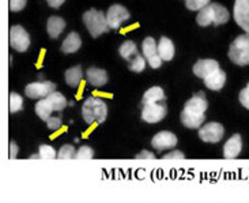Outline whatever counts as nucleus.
Wrapping results in <instances>:
<instances>
[{
  "label": "nucleus",
  "mask_w": 249,
  "mask_h": 203,
  "mask_svg": "<svg viewBox=\"0 0 249 203\" xmlns=\"http://www.w3.org/2000/svg\"><path fill=\"white\" fill-rule=\"evenodd\" d=\"M206 111H207V100H206L204 93L200 92L185 102L181 115H180L181 123L187 129H200L206 119L204 116Z\"/></svg>",
  "instance_id": "f257e3e1"
},
{
  "label": "nucleus",
  "mask_w": 249,
  "mask_h": 203,
  "mask_svg": "<svg viewBox=\"0 0 249 203\" xmlns=\"http://www.w3.org/2000/svg\"><path fill=\"white\" fill-rule=\"evenodd\" d=\"M82 116H83V120L88 124L104 123L107 120V116H108V105L102 98L89 97L88 100L83 102Z\"/></svg>",
  "instance_id": "f03ea898"
},
{
  "label": "nucleus",
  "mask_w": 249,
  "mask_h": 203,
  "mask_svg": "<svg viewBox=\"0 0 249 203\" xmlns=\"http://www.w3.org/2000/svg\"><path fill=\"white\" fill-rule=\"evenodd\" d=\"M83 22L88 27L89 33L91 34L94 38H97L98 36H101L102 33H107L109 29L108 20H107V17L104 15L102 11H98V10H89L86 13L83 14Z\"/></svg>",
  "instance_id": "7ed1b4c3"
},
{
  "label": "nucleus",
  "mask_w": 249,
  "mask_h": 203,
  "mask_svg": "<svg viewBox=\"0 0 249 203\" xmlns=\"http://www.w3.org/2000/svg\"><path fill=\"white\" fill-rule=\"evenodd\" d=\"M10 47L18 52H26L30 47V36L20 25H15L10 29Z\"/></svg>",
  "instance_id": "20e7f679"
},
{
  "label": "nucleus",
  "mask_w": 249,
  "mask_h": 203,
  "mask_svg": "<svg viewBox=\"0 0 249 203\" xmlns=\"http://www.w3.org/2000/svg\"><path fill=\"white\" fill-rule=\"evenodd\" d=\"M168 107L163 102H157V104H144L142 109V119L146 123L154 124V123L161 122L162 119L166 116Z\"/></svg>",
  "instance_id": "39448f33"
},
{
  "label": "nucleus",
  "mask_w": 249,
  "mask_h": 203,
  "mask_svg": "<svg viewBox=\"0 0 249 203\" xmlns=\"http://www.w3.org/2000/svg\"><path fill=\"white\" fill-rule=\"evenodd\" d=\"M54 90H56V85L52 82H34V83H29L25 88V93L32 100H37V98L42 100L54 93Z\"/></svg>",
  "instance_id": "423d86ee"
},
{
  "label": "nucleus",
  "mask_w": 249,
  "mask_h": 203,
  "mask_svg": "<svg viewBox=\"0 0 249 203\" xmlns=\"http://www.w3.org/2000/svg\"><path fill=\"white\" fill-rule=\"evenodd\" d=\"M225 135V129L222 124L215 122L207 123L200 127L199 131V136L203 142L206 143H218Z\"/></svg>",
  "instance_id": "0eeeda50"
},
{
  "label": "nucleus",
  "mask_w": 249,
  "mask_h": 203,
  "mask_svg": "<svg viewBox=\"0 0 249 203\" xmlns=\"http://www.w3.org/2000/svg\"><path fill=\"white\" fill-rule=\"evenodd\" d=\"M129 19V13L125 7L120 4H113L109 7L108 13H107V20L110 29H119L124 20Z\"/></svg>",
  "instance_id": "6e6552de"
},
{
  "label": "nucleus",
  "mask_w": 249,
  "mask_h": 203,
  "mask_svg": "<svg viewBox=\"0 0 249 203\" xmlns=\"http://www.w3.org/2000/svg\"><path fill=\"white\" fill-rule=\"evenodd\" d=\"M233 14L237 25L249 34V0H236Z\"/></svg>",
  "instance_id": "1a4fd4ad"
},
{
  "label": "nucleus",
  "mask_w": 249,
  "mask_h": 203,
  "mask_svg": "<svg viewBox=\"0 0 249 203\" xmlns=\"http://www.w3.org/2000/svg\"><path fill=\"white\" fill-rule=\"evenodd\" d=\"M176 145H177V136L170 131H161L155 134L154 138L151 139V146L157 150L175 149Z\"/></svg>",
  "instance_id": "9d476101"
},
{
  "label": "nucleus",
  "mask_w": 249,
  "mask_h": 203,
  "mask_svg": "<svg viewBox=\"0 0 249 203\" xmlns=\"http://www.w3.org/2000/svg\"><path fill=\"white\" fill-rule=\"evenodd\" d=\"M219 70V63L213 59H206V60L196 61L194 66V74L202 79H206L207 76Z\"/></svg>",
  "instance_id": "9b49d317"
},
{
  "label": "nucleus",
  "mask_w": 249,
  "mask_h": 203,
  "mask_svg": "<svg viewBox=\"0 0 249 203\" xmlns=\"http://www.w3.org/2000/svg\"><path fill=\"white\" fill-rule=\"evenodd\" d=\"M241 149H243V139H241V135L234 134V135L229 138L226 141V143L223 145V157L228 158V160L236 158V157L240 156Z\"/></svg>",
  "instance_id": "f8f14e48"
},
{
  "label": "nucleus",
  "mask_w": 249,
  "mask_h": 203,
  "mask_svg": "<svg viewBox=\"0 0 249 203\" xmlns=\"http://www.w3.org/2000/svg\"><path fill=\"white\" fill-rule=\"evenodd\" d=\"M86 78H88L89 83L91 86H95V88L104 86L108 82V74H107V71L97 67L89 68L88 73H86Z\"/></svg>",
  "instance_id": "ddd939ff"
},
{
  "label": "nucleus",
  "mask_w": 249,
  "mask_h": 203,
  "mask_svg": "<svg viewBox=\"0 0 249 203\" xmlns=\"http://www.w3.org/2000/svg\"><path fill=\"white\" fill-rule=\"evenodd\" d=\"M225 82H226V74L223 73L222 70L219 68L218 71L213 73V74L207 76L204 79V85L210 89V90H221L225 86Z\"/></svg>",
  "instance_id": "4468645a"
},
{
  "label": "nucleus",
  "mask_w": 249,
  "mask_h": 203,
  "mask_svg": "<svg viewBox=\"0 0 249 203\" xmlns=\"http://www.w3.org/2000/svg\"><path fill=\"white\" fill-rule=\"evenodd\" d=\"M158 55L162 59V61H169L173 59L175 56V45L172 40H169L168 37H161V40L158 42Z\"/></svg>",
  "instance_id": "2eb2a0df"
},
{
  "label": "nucleus",
  "mask_w": 249,
  "mask_h": 203,
  "mask_svg": "<svg viewBox=\"0 0 249 203\" xmlns=\"http://www.w3.org/2000/svg\"><path fill=\"white\" fill-rule=\"evenodd\" d=\"M47 29H48V34L52 37V38H57L63 30L66 29V20L60 18V17H51L48 19L47 23Z\"/></svg>",
  "instance_id": "dca6fc26"
},
{
  "label": "nucleus",
  "mask_w": 249,
  "mask_h": 203,
  "mask_svg": "<svg viewBox=\"0 0 249 203\" xmlns=\"http://www.w3.org/2000/svg\"><path fill=\"white\" fill-rule=\"evenodd\" d=\"M82 45V40L81 37H79V34L75 33H70L66 37V40L63 41V45H61V51L64 52V54H74L76 52Z\"/></svg>",
  "instance_id": "f3484780"
},
{
  "label": "nucleus",
  "mask_w": 249,
  "mask_h": 203,
  "mask_svg": "<svg viewBox=\"0 0 249 203\" xmlns=\"http://www.w3.org/2000/svg\"><path fill=\"white\" fill-rule=\"evenodd\" d=\"M229 57L230 60L233 61L237 66H248L249 64V49L244 51V49H237L233 45H230L229 49Z\"/></svg>",
  "instance_id": "a211bd4d"
},
{
  "label": "nucleus",
  "mask_w": 249,
  "mask_h": 203,
  "mask_svg": "<svg viewBox=\"0 0 249 203\" xmlns=\"http://www.w3.org/2000/svg\"><path fill=\"white\" fill-rule=\"evenodd\" d=\"M82 67L81 66H75V67L68 68L66 71V82H67L68 86L71 88H78L79 83L82 81Z\"/></svg>",
  "instance_id": "6ab92c4d"
},
{
  "label": "nucleus",
  "mask_w": 249,
  "mask_h": 203,
  "mask_svg": "<svg viewBox=\"0 0 249 203\" xmlns=\"http://www.w3.org/2000/svg\"><path fill=\"white\" fill-rule=\"evenodd\" d=\"M211 8L214 14V25L219 26L229 20V11L219 3H211Z\"/></svg>",
  "instance_id": "aec40b11"
},
{
  "label": "nucleus",
  "mask_w": 249,
  "mask_h": 203,
  "mask_svg": "<svg viewBox=\"0 0 249 203\" xmlns=\"http://www.w3.org/2000/svg\"><path fill=\"white\" fill-rule=\"evenodd\" d=\"M163 100H165V93L158 86L150 88L143 95V104H157V102H161Z\"/></svg>",
  "instance_id": "412c9836"
},
{
  "label": "nucleus",
  "mask_w": 249,
  "mask_h": 203,
  "mask_svg": "<svg viewBox=\"0 0 249 203\" xmlns=\"http://www.w3.org/2000/svg\"><path fill=\"white\" fill-rule=\"evenodd\" d=\"M52 112H54V111L47 98H42V100H40V101L36 104V113H37V116L40 117L41 120L48 122V119L52 117V116H51L52 115Z\"/></svg>",
  "instance_id": "4be33fe9"
},
{
  "label": "nucleus",
  "mask_w": 249,
  "mask_h": 203,
  "mask_svg": "<svg viewBox=\"0 0 249 203\" xmlns=\"http://www.w3.org/2000/svg\"><path fill=\"white\" fill-rule=\"evenodd\" d=\"M142 48H143V55L146 56L147 61L153 60L154 57L160 56L158 55V47H157V42L153 37H147L143 40V44H142Z\"/></svg>",
  "instance_id": "5701e85b"
},
{
  "label": "nucleus",
  "mask_w": 249,
  "mask_h": 203,
  "mask_svg": "<svg viewBox=\"0 0 249 203\" xmlns=\"http://www.w3.org/2000/svg\"><path fill=\"white\" fill-rule=\"evenodd\" d=\"M196 22L197 25L200 26H209L211 23H214V14H213V8H211V4H209L207 7L202 8L197 17H196Z\"/></svg>",
  "instance_id": "b1692460"
},
{
  "label": "nucleus",
  "mask_w": 249,
  "mask_h": 203,
  "mask_svg": "<svg viewBox=\"0 0 249 203\" xmlns=\"http://www.w3.org/2000/svg\"><path fill=\"white\" fill-rule=\"evenodd\" d=\"M47 100L49 101V104L52 105V108H53L54 112H61L63 109L67 107V100H66V97L61 94V93H57V92H54L51 95H48Z\"/></svg>",
  "instance_id": "393cba45"
},
{
  "label": "nucleus",
  "mask_w": 249,
  "mask_h": 203,
  "mask_svg": "<svg viewBox=\"0 0 249 203\" xmlns=\"http://www.w3.org/2000/svg\"><path fill=\"white\" fill-rule=\"evenodd\" d=\"M119 52H120V56H122L123 59H125V60H131L132 56H138V49H136V45H135L134 41L123 42Z\"/></svg>",
  "instance_id": "a878e982"
},
{
  "label": "nucleus",
  "mask_w": 249,
  "mask_h": 203,
  "mask_svg": "<svg viewBox=\"0 0 249 203\" xmlns=\"http://www.w3.org/2000/svg\"><path fill=\"white\" fill-rule=\"evenodd\" d=\"M8 105H10V112L11 113L19 112L20 109L23 108V98H22V95H19L18 93H10Z\"/></svg>",
  "instance_id": "bb28decb"
},
{
  "label": "nucleus",
  "mask_w": 249,
  "mask_h": 203,
  "mask_svg": "<svg viewBox=\"0 0 249 203\" xmlns=\"http://www.w3.org/2000/svg\"><path fill=\"white\" fill-rule=\"evenodd\" d=\"M59 158L60 160H74L76 158V151H75L74 146L71 145H64L61 146V149L59 150Z\"/></svg>",
  "instance_id": "cd10ccee"
},
{
  "label": "nucleus",
  "mask_w": 249,
  "mask_h": 203,
  "mask_svg": "<svg viewBox=\"0 0 249 203\" xmlns=\"http://www.w3.org/2000/svg\"><path fill=\"white\" fill-rule=\"evenodd\" d=\"M211 0H185V6L191 11H200L202 8L207 7Z\"/></svg>",
  "instance_id": "c85d7f7f"
},
{
  "label": "nucleus",
  "mask_w": 249,
  "mask_h": 203,
  "mask_svg": "<svg viewBox=\"0 0 249 203\" xmlns=\"http://www.w3.org/2000/svg\"><path fill=\"white\" fill-rule=\"evenodd\" d=\"M38 154L42 160H53L57 156L53 148L49 145H41L40 149H38Z\"/></svg>",
  "instance_id": "c756f323"
},
{
  "label": "nucleus",
  "mask_w": 249,
  "mask_h": 203,
  "mask_svg": "<svg viewBox=\"0 0 249 203\" xmlns=\"http://www.w3.org/2000/svg\"><path fill=\"white\" fill-rule=\"evenodd\" d=\"M233 47L237 49H244V51H248L249 49V34H241L238 36L236 40L233 41L231 44Z\"/></svg>",
  "instance_id": "7c9ffc66"
},
{
  "label": "nucleus",
  "mask_w": 249,
  "mask_h": 203,
  "mask_svg": "<svg viewBox=\"0 0 249 203\" xmlns=\"http://www.w3.org/2000/svg\"><path fill=\"white\" fill-rule=\"evenodd\" d=\"M94 156V151L90 146H81L76 151V158L75 160H90Z\"/></svg>",
  "instance_id": "2f4dec72"
},
{
  "label": "nucleus",
  "mask_w": 249,
  "mask_h": 203,
  "mask_svg": "<svg viewBox=\"0 0 249 203\" xmlns=\"http://www.w3.org/2000/svg\"><path fill=\"white\" fill-rule=\"evenodd\" d=\"M146 67V60L143 56H135V59L131 60V70L135 71V73H142L143 70Z\"/></svg>",
  "instance_id": "473e14b6"
},
{
  "label": "nucleus",
  "mask_w": 249,
  "mask_h": 203,
  "mask_svg": "<svg viewBox=\"0 0 249 203\" xmlns=\"http://www.w3.org/2000/svg\"><path fill=\"white\" fill-rule=\"evenodd\" d=\"M238 100H240V102H241V105H243L244 108L249 109V83L247 85V88H244L240 92Z\"/></svg>",
  "instance_id": "72a5a7b5"
},
{
  "label": "nucleus",
  "mask_w": 249,
  "mask_h": 203,
  "mask_svg": "<svg viewBox=\"0 0 249 203\" xmlns=\"http://www.w3.org/2000/svg\"><path fill=\"white\" fill-rule=\"evenodd\" d=\"M47 126L49 129L56 131V129H59L61 127V119L60 117H54V116H52V117H49V119H48Z\"/></svg>",
  "instance_id": "f704fd0d"
},
{
  "label": "nucleus",
  "mask_w": 249,
  "mask_h": 203,
  "mask_svg": "<svg viewBox=\"0 0 249 203\" xmlns=\"http://www.w3.org/2000/svg\"><path fill=\"white\" fill-rule=\"evenodd\" d=\"M26 6V0H10V10L18 13L20 10H23V7Z\"/></svg>",
  "instance_id": "c9c22d12"
},
{
  "label": "nucleus",
  "mask_w": 249,
  "mask_h": 203,
  "mask_svg": "<svg viewBox=\"0 0 249 203\" xmlns=\"http://www.w3.org/2000/svg\"><path fill=\"white\" fill-rule=\"evenodd\" d=\"M184 153L175 150V151H170L166 156H163V160H178V158H184Z\"/></svg>",
  "instance_id": "e433bc0d"
},
{
  "label": "nucleus",
  "mask_w": 249,
  "mask_h": 203,
  "mask_svg": "<svg viewBox=\"0 0 249 203\" xmlns=\"http://www.w3.org/2000/svg\"><path fill=\"white\" fill-rule=\"evenodd\" d=\"M136 160H154V154L144 150V151H142L136 156Z\"/></svg>",
  "instance_id": "4c0bfd02"
},
{
  "label": "nucleus",
  "mask_w": 249,
  "mask_h": 203,
  "mask_svg": "<svg viewBox=\"0 0 249 203\" xmlns=\"http://www.w3.org/2000/svg\"><path fill=\"white\" fill-rule=\"evenodd\" d=\"M18 154V145L14 142H10V158L14 160L15 157Z\"/></svg>",
  "instance_id": "58836bf2"
},
{
  "label": "nucleus",
  "mask_w": 249,
  "mask_h": 203,
  "mask_svg": "<svg viewBox=\"0 0 249 203\" xmlns=\"http://www.w3.org/2000/svg\"><path fill=\"white\" fill-rule=\"evenodd\" d=\"M48 4L52 7V8H59V7L64 3V0H47Z\"/></svg>",
  "instance_id": "ea45409f"
}]
</instances>
